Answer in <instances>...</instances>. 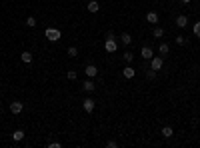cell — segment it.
I'll list each match as a JSON object with an SVG mask.
<instances>
[{"label": "cell", "mask_w": 200, "mask_h": 148, "mask_svg": "<svg viewBox=\"0 0 200 148\" xmlns=\"http://www.w3.org/2000/svg\"><path fill=\"white\" fill-rule=\"evenodd\" d=\"M72 2H74V0H72Z\"/></svg>", "instance_id": "29"}, {"label": "cell", "mask_w": 200, "mask_h": 148, "mask_svg": "<svg viewBox=\"0 0 200 148\" xmlns=\"http://www.w3.org/2000/svg\"><path fill=\"white\" fill-rule=\"evenodd\" d=\"M106 146H108V148H116V142H114V140H108Z\"/></svg>", "instance_id": "27"}, {"label": "cell", "mask_w": 200, "mask_h": 148, "mask_svg": "<svg viewBox=\"0 0 200 148\" xmlns=\"http://www.w3.org/2000/svg\"><path fill=\"white\" fill-rule=\"evenodd\" d=\"M22 138H24V130H14V132H12V140L20 142Z\"/></svg>", "instance_id": "16"}, {"label": "cell", "mask_w": 200, "mask_h": 148, "mask_svg": "<svg viewBox=\"0 0 200 148\" xmlns=\"http://www.w3.org/2000/svg\"><path fill=\"white\" fill-rule=\"evenodd\" d=\"M26 26H28V28H34V26H36V18H34V16H28V18H26Z\"/></svg>", "instance_id": "18"}, {"label": "cell", "mask_w": 200, "mask_h": 148, "mask_svg": "<svg viewBox=\"0 0 200 148\" xmlns=\"http://www.w3.org/2000/svg\"><path fill=\"white\" fill-rule=\"evenodd\" d=\"M20 58H22V62H26V64L32 62V54L30 52H22V54H20Z\"/></svg>", "instance_id": "17"}, {"label": "cell", "mask_w": 200, "mask_h": 148, "mask_svg": "<svg viewBox=\"0 0 200 148\" xmlns=\"http://www.w3.org/2000/svg\"><path fill=\"white\" fill-rule=\"evenodd\" d=\"M62 144H60V142H50V144H48V148H60Z\"/></svg>", "instance_id": "26"}, {"label": "cell", "mask_w": 200, "mask_h": 148, "mask_svg": "<svg viewBox=\"0 0 200 148\" xmlns=\"http://www.w3.org/2000/svg\"><path fill=\"white\" fill-rule=\"evenodd\" d=\"M122 58H124V60H126V62H132V58H134V54H132L130 50H126V52H124V54H122Z\"/></svg>", "instance_id": "21"}, {"label": "cell", "mask_w": 200, "mask_h": 148, "mask_svg": "<svg viewBox=\"0 0 200 148\" xmlns=\"http://www.w3.org/2000/svg\"><path fill=\"white\" fill-rule=\"evenodd\" d=\"M162 66H164V56H152V58H150V68H152V70L158 72Z\"/></svg>", "instance_id": "2"}, {"label": "cell", "mask_w": 200, "mask_h": 148, "mask_svg": "<svg viewBox=\"0 0 200 148\" xmlns=\"http://www.w3.org/2000/svg\"><path fill=\"white\" fill-rule=\"evenodd\" d=\"M66 76H68V80H76V76H78V74H76V70H68V74H66Z\"/></svg>", "instance_id": "25"}, {"label": "cell", "mask_w": 200, "mask_h": 148, "mask_svg": "<svg viewBox=\"0 0 200 148\" xmlns=\"http://www.w3.org/2000/svg\"><path fill=\"white\" fill-rule=\"evenodd\" d=\"M158 52L162 54V56H166V54H168V52H170V46H168V44H166V42H162V44L158 46Z\"/></svg>", "instance_id": "15"}, {"label": "cell", "mask_w": 200, "mask_h": 148, "mask_svg": "<svg viewBox=\"0 0 200 148\" xmlns=\"http://www.w3.org/2000/svg\"><path fill=\"white\" fill-rule=\"evenodd\" d=\"M180 2H182V4H188V2H190V0H180Z\"/></svg>", "instance_id": "28"}, {"label": "cell", "mask_w": 200, "mask_h": 148, "mask_svg": "<svg viewBox=\"0 0 200 148\" xmlns=\"http://www.w3.org/2000/svg\"><path fill=\"white\" fill-rule=\"evenodd\" d=\"M82 106H84V112H92L94 110V100H92V98H84V104H82Z\"/></svg>", "instance_id": "6"}, {"label": "cell", "mask_w": 200, "mask_h": 148, "mask_svg": "<svg viewBox=\"0 0 200 148\" xmlns=\"http://www.w3.org/2000/svg\"><path fill=\"white\" fill-rule=\"evenodd\" d=\"M176 26H178V28H186V26H188V18H186L184 14H180L176 18Z\"/></svg>", "instance_id": "8"}, {"label": "cell", "mask_w": 200, "mask_h": 148, "mask_svg": "<svg viewBox=\"0 0 200 148\" xmlns=\"http://www.w3.org/2000/svg\"><path fill=\"white\" fill-rule=\"evenodd\" d=\"M146 78H148V80L156 78V70H152V68H146Z\"/></svg>", "instance_id": "22"}, {"label": "cell", "mask_w": 200, "mask_h": 148, "mask_svg": "<svg viewBox=\"0 0 200 148\" xmlns=\"http://www.w3.org/2000/svg\"><path fill=\"white\" fill-rule=\"evenodd\" d=\"M116 48H118V42L114 40V38H106L104 50H106V52H116Z\"/></svg>", "instance_id": "3"}, {"label": "cell", "mask_w": 200, "mask_h": 148, "mask_svg": "<svg viewBox=\"0 0 200 148\" xmlns=\"http://www.w3.org/2000/svg\"><path fill=\"white\" fill-rule=\"evenodd\" d=\"M86 8H88V12H98V10H100V4H98V0H90V2L88 4H86Z\"/></svg>", "instance_id": "5"}, {"label": "cell", "mask_w": 200, "mask_h": 148, "mask_svg": "<svg viewBox=\"0 0 200 148\" xmlns=\"http://www.w3.org/2000/svg\"><path fill=\"white\" fill-rule=\"evenodd\" d=\"M192 32H194V36H198V38H200V22H196V24L192 26Z\"/></svg>", "instance_id": "23"}, {"label": "cell", "mask_w": 200, "mask_h": 148, "mask_svg": "<svg viewBox=\"0 0 200 148\" xmlns=\"http://www.w3.org/2000/svg\"><path fill=\"white\" fill-rule=\"evenodd\" d=\"M146 22L156 24V22H158V14H156V12H148V14H146Z\"/></svg>", "instance_id": "13"}, {"label": "cell", "mask_w": 200, "mask_h": 148, "mask_svg": "<svg viewBox=\"0 0 200 148\" xmlns=\"http://www.w3.org/2000/svg\"><path fill=\"white\" fill-rule=\"evenodd\" d=\"M174 42H176L178 46H182V44L186 42V38H184V36H176V38H174Z\"/></svg>", "instance_id": "24"}, {"label": "cell", "mask_w": 200, "mask_h": 148, "mask_svg": "<svg viewBox=\"0 0 200 148\" xmlns=\"http://www.w3.org/2000/svg\"><path fill=\"white\" fill-rule=\"evenodd\" d=\"M68 56H70V58L78 56V48H76V46H70V48H68Z\"/></svg>", "instance_id": "19"}, {"label": "cell", "mask_w": 200, "mask_h": 148, "mask_svg": "<svg viewBox=\"0 0 200 148\" xmlns=\"http://www.w3.org/2000/svg\"><path fill=\"white\" fill-rule=\"evenodd\" d=\"M140 56H142L144 60H150V58H152V56H154V52H152V48H150V46H144V48H142V52H140Z\"/></svg>", "instance_id": "7"}, {"label": "cell", "mask_w": 200, "mask_h": 148, "mask_svg": "<svg viewBox=\"0 0 200 148\" xmlns=\"http://www.w3.org/2000/svg\"><path fill=\"white\" fill-rule=\"evenodd\" d=\"M82 88H84V92H94V90H96V84H94L92 80H84V86H82Z\"/></svg>", "instance_id": "11"}, {"label": "cell", "mask_w": 200, "mask_h": 148, "mask_svg": "<svg viewBox=\"0 0 200 148\" xmlns=\"http://www.w3.org/2000/svg\"><path fill=\"white\" fill-rule=\"evenodd\" d=\"M122 76H124V78H134V76H136V70H134L132 66H126L122 70Z\"/></svg>", "instance_id": "10"}, {"label": "cell", "mask_w": 200, "mask_h": 148, "mask_svg": "<svg viewBox=\"0 0 200 148\" xmlns=\"http://www.w3.org/2000/svg\"><path fill=\"white\" fill-rule=\"evenodd\" d=\"M120 42H122L124 46H130V44H132V36L128 34V32H124V34L120 36Z\"/></svg>", "instance_id": "12"}, {"label": "cell", "mask_w": 200, "mask_h": 148, "mask_svg": "<svg viewBox=\"0 0 200 148\" xmlns=\"http://www.w3.org/2000/svg\"><path fill=\"white\" fill-rule=\"evenodd\" d=\"M162 136H164V138H172V136H174V130H172L170 126H164V128H162Z\"/></svg>", "instance_id": "14"}, {"label": "cell", "mask_w": 200, "mask_h": 148, "mask_svg": "<svg viewBox=\"0 0 200 148\" xmlns=\"http://www.w3.org/2000/svg\"><path fill=\"white\" fill-rule=\"evenodd\" d=\"M22 110H24V104L22 102H18V100L10 102V112H12V114H20Z\"/></svg>", "instance_id": "4"}, {"label": "cell", "mask_w": 200, "mask_h": 148, "mask_svg": "<svg viewBox=\"0 0 200 148\" xmlns=\"http://www.w3.org/2000/svg\"><path fill=\"white\" fill-rule=\"evenodd\" d=\"M152 36H154V38H162V36H164V28H154Z\"/></svg>", "instance_id": "20"}, {"label": "cell", "mask_w": 200, "mask_h": 148, "mask_svg": "<svg viewBox=\"0 0 200 148\" xmlns=\"http://www.w3.org/2000/svg\"><path fill=\"white\" fill-rule=\"evenodd\" d=\"M84 72H86V76H90V78H92V76H96V74H98V68H96L94 64H88V66L84 68Z\"/></svg>", "instance_id": "9"}, {"label": "cell", "mask_w": 200, "mask_h": 148, "mask_svg": "<svg viewBox=\"0 0 200 148\" xmlns=\"http://www.w3.org/2000/svg\"><path fill=\"white\" fill-rule=\"evenodd\" d=\"M44 36L48 38L50 42H58L62 38V32L58 30V28H46V32H44Z\"/></svg>", "instance_id": "1"}]
</instances>
